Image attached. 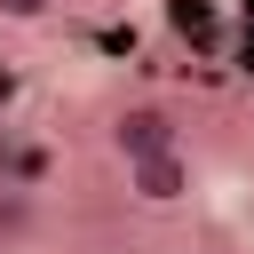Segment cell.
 Masks as SVG:
<instances>
[{
  "mask_svg": "<svg viewBox=\"0 0 254 254\" xmlns=\"http://www.w3.org/2000/svg\"><path fill=\"white\" fill-rule=\"evenodd\" d=\"M103 143H111L119 167L167 159V151H183V111H175L167 95H135V103H119V111L103 119Z\"/></svg>",
  "mask_w": 254,
  "mask_h": 254,
  "instance_id": "cell-1",
  "label": "cell"
},
{
  "mask_svg": "<svg viewBox=\"0 0 254 254\" xmlns=\"http://www.w3.org/2000/svg\"><path fill=\"white\" fill-rule=\"evenodd\" d=\"M198 190V167H190V151H167V159H143V167H127V198H143V206H183Z\"/></svg>",
  "mask_w": 254,
  "mask_h": 254,
  "instance_id": "cell-2",
  "label": "cell"
},
{
  "mask_svg": "<svg viewBox=\"0 0 254 254\" xmlns=\"http://www.w3.org/2000/svg\"><path fill=\"white\" fill-rule=\"evenodd\" d=\"M24 222H32L24 190H16V183H0V238H24Z\"/></svg>",
  "mask_w": 254,
  "mask_h": 254,
  "instance_id": "cell-3",
  "label": "cell"
},
{
  "mask_svg": "<svg viewBox=\"0 0 254 254\" xmlns=\"http://www.w3.org/2000/svg\"><path fill=\"white\" fill-rule=\"evenodd\" d=\"M64 0H0V24H40V16H56Z\"/></svg>",
  "mask_w": 254,
  "mask_h": 254,
  "instance_id": "cell-4",
  "label": "cell"
}]
</instances>
